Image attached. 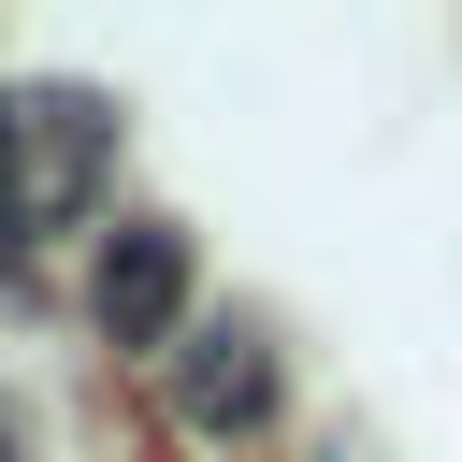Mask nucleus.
<instances>
[{"instance_id":"f257e3e1","label":"nucleus","mask_w":462,"mask_h":462,"mask_svg":"<svg viewBox=\"0 0 462 462\" xmlns=\"http://www.w3.org/2000/svg\"><path fill=\"white\" fill-rule=\"evenodd\" d=\"M101 173H116V101H101V87H14V101H0V274H14L29 231H58Z\"/></svg>"},{"instance_id":"f03ea898","label":"nucleus","mask_w":462,"mask_h":462,"mask_svg":"<svg viewBox=\"0 0 462 462\" xmlns=\"http://www.w3.org/2000/svg\"><path fill=\"white\" fill-rule=\"evenodd\" d=\"M87 318H101L116 346H159V361H173V318H188V231H173V217L101 231V260H87Z\"/></svg>"},{"instance_id":"7ed1b4c3","label":"nucleus","mask_w":462,"mask_h":462,"mask_svg":"<svg viewBox=\"0 0 462 462\" xmlns=\"http://www.w3.org/2000/svg\"><path fill=\"white\" fill-rule=\"evenodd\" d=\"M173 419H202V433H260V419H274V332H260V318H202V332H173Z\"/></svg>"}]
</instances>
